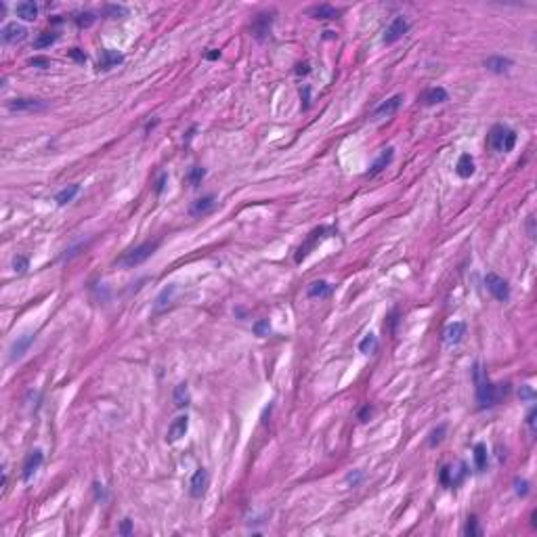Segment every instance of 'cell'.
Returning a JSON list of instances; mask_svg holds the SVG:
<instances>
[{
	"mask_svg": "<svg viewBox=\"0 0 537 537\" xmlns=\"http://www.w3.org/2000/svg\"><path fill=\"white\" fill-rule=\"evenodd\" d=\"M403 103V95H395L390 99H386L384 103H380L376 109H374V118H388V116H395L399 107Z\"/></svg>",
	"mask_w": 537,
	"mask_h": 537,
	"instance_id": "4fadbf2b",
	"label": "cell"
},
{
	"mask_svg": "<svg viewBox=\"0 0 537 537\" xmlns=\"http://www.w3.org/2000/svg\"><path fill=\"white\" fill-rule=\"evenodd\" d=\"M393 158H395V149L393 147H388V149H384L382 153H380V158L371 164V168H369V172H367V176H376L378 172H382L390 162H393Z\"/></svg>",
	"mask_w": 537,
	"mask_h": 537,
	"instance_id": "603a6c76",
	"label": "cell"
},
{
	"mask_svg": "<svg viewBox=\"0 0 537 537\" xmlns=\"http://www.w3.org/2000/svg\"><path fill=\"white\" fill-rule=\"evenodd\" d=\"M103 15L109 17V19H118V17H126L128 9L122 7V5H105L103 7Z\"/></svg>",
	"mask_w": 537,
	"mask_h": 537,
	"instance_id": "d6a6232c",
	"label": "cell"
},
{
	"mask_svg": "<svg viewBox=\"0 0 537 537\" xmlns=\"http://www.w3.org/2000/svg\"><path fill=\"white\" fill-rule=\"evenodd\" d=\"M118 533L124 535V537L130 535V533H132V521H130V519H124L122 525H120V529H118Z\"/></svg>",
	"mask_w": 537,
	"mask_h": 537,
	"instance_id": "b9f144b4",
	"label": "cell"
},
{
	"mask_svg": "<svg viewBox=\"0 0 537 537\" xmlns=\"http://www.w3.org/2000/svg\"><path fill=\"white\" fill-rule=\"evenodd\" d=\"M519 395H521V399H525V401H533V399H535V393H533V388H531L529 384H523Z\"/></svg>",
	"mask_w": 537,
	"mask_h": 537,
	"instance_id": "60d3db41",
	"label": "cell"
},
{
	"mask_svg": "<svg viewBox=\"0 0 537 537\" xmlns=\"http://www.w3.org/2000/svg\"><path fill=\"white\" fill-rule=\"evenodd\" d=\"M300 99L304 101V107H308V101H311V88H308L306 84L300 88Z\"/></svg>",
	"mask_w": 537,
	"mask_h": 537,
	"instance_id": "7dc6e473",
	"label": "cell"
},
{
	"mask_svg": "<svg viewBox=\"0 0 537 537\" xmlns=\"http://www.w3.org/2000/svg\"><path fill=\"white\" fill-rule=\"evenodd\" d=\"M204 176H206V170L201 168V166H193L189 172H187V181L191 187H199L201 181H204Z\"/></svg>",
	"mask_w": 537,
	"mask_h": 537,
	"instance_id": "f1b7e54d",
	"label": "cell"
},
{
	"mask_svg": "<svg viewBox=\"0 0 537 537\" xmlns=\"http://www.w3.org/2000/svg\"><path fill=\"white\" fill-rule=\"evenodd\" d=\"M371 414H374V407L371 405H365V407H361V411H359V418L361 422H369V418H371Z\"/></svg>",
	"mask_w": 537,
	"mask_h": 537,
	"instance_id": "7bdbcfd3",
	"label": "cell"
},
{
	"mask_svg": "<svg viewBox=\"0 0 537 537\" xmlns=\"http://www.w3.org/2000/svg\"><path fill=\"white\" fill-rule=\"evenodd\" d=\"M485 285H487V290H489L491 296H493L495 300L506 302L510 298V285H508V281L504 277H500L495 273H487L485 275Z\"/></svg>",
	"mask_w": 537,
	"mask_h": 537,
	"instance_id": "277c9868",
	"label": "cell"
},
{
	"mask_svg": "<svg viewBox=\"0 0 537 537\" xmlns=\"http://www.w3.org/2000/svg\"><path fill=\"white\" fill-rule=\"evenodd\" d=\"M359 350H361L363 355H371V353L378 350V338H376L374 334H367L365 338L359 342Z\"/></svg>",
	"mask_w": 537,
	"mask_h": 537,
	"instance_id": "4dcf8cb0",
	"label": "cell"
},
{
	"mask_svg": "<svg viewBox=\"0 0 537 537\" xmlns=\"http://www.w3.org/2000/svg\"><path fill=\"white\" fill-rule=\"evenodd\" d=\"M487 141H489L491 149H495L500 153H508V151L514 149V145H517V132L508 126H504V124H495L489 130Z\"/></svg>",
	"mask_w": 537,
	"mask_h": 537,
	"instance_id": "7a4b0ae2",
	"label": "cell"
},
{
	"mask_svg": "<svg viewBox=\"0 0 537 537\" xmlns=\"http://www.w3.org/2000/svg\"><path fill=\"white\" fill-rule=\"evenodd\" d=\"M30 63L36 65V67H49L51 65V61L47 57H34V59H30Z\"/></svg>",
	"mask_w": 537,
	"mask_h": 537,
	"instance_id": "f6af8a7d",
	"label": "cell"
},
{
	"mask_svg": "<svg viewBox=\"0 0 537 537\" xmlns=\"http://www.w3.org/2000/svg\"><path fill=\"white\" fill-rule=\"evenodd\" d=\"M93 487H95V495H97V500H105V491H103V485L95 483Z\"/></svg>",
	"mask_w": 537,
	"mask_h": 537,
	"instance_id": "681fc988",
	"label": "cell"
},
{
	"mask_svg": "<svg viewBox=\"0 0 537 537\" xmlns=\"http://www.w3.org/2000/svg\"><path fill=\"white\" fill-rule=\"evenodd\" d=\"M271 26H273V15L271 13H258L254 19H252V36L256 40H264L268 36V32H271Z\"/></svg>",
	"mask_w": 537,
	"mask_h": 537,
	"instance_id": "52a82bcc",
	"label": "cell"
},
{
	"mask_svg": "<svg viewBox=\"0 0 537 537\" xmlns=\"http://www.w3.org/2000/svg\"><path fill=\"white\" fill-rule=\"evenodd\" d=\"M166 181H168V174H166V172H162L158 178H155V183H153V193H155V195H160V193L164 191Z\"/></svg>",
	"mask_w": 537,
	"mask_h": 537,
	"instance_id": "f35d334b",
	"label": "cell"
},
{
	"mask_svg": "<svg viewBox=\"0 0 537 537\" xmlns=\"http://www.w3.org/2000/svg\"><path fill=\"white\" fill-rule=\"evenodd\" d=\"M32 342H34V334H32V332H28V334H24V336H19V338L11 344V348H9V361H11V363L19 361L21 357H24V355L28 353V348L32 346Z\"/></svg>",
	"mask_w": 537,
	"mask_h": 537,
	"instance_id": "9c48e42d",
	"label": "cell"
},
{
	"mask_svg": "<svg viewBox=\"0 0 537 537\" xmlns=\"http://www.w3.org/2000/svg\"><path fill=\"white\" fill-rule=\"evenodd\" d=\"M122 61H124V55H122L120 51L103 49L101 55H99V63H97V67H99V70H103V72H107V70H111V67H118Z\"/></svg>",
	"mask_w": 537,
	"mask_h": 537,
	"instance_id": "7c38bea8",
	"label": "cell"
},
{
	"mask_svg": "<svg viewBox=\"0 0 537 537\" xmlns=\"http://www.w3.org/2000/svg\"><path fill=\"white\" fill-rule=\"evenodd\" d=\"M11 111H42L47 109V103L42 99H15L9 103Z\"/></svg>",
	"mask_w": 537,
	"mask_h": 537,
	"instance_id": "2e32d148",
	"label": "cell"
},
{
	"mask_svg": "<svg viewBox=\"0 0 537 537\" xmlns=\"http://www.w3.org/2000/svg\"><path fill=\"white\" fill-rule=\"evenodd\" d=\"M67 55H70L74 61H78V63H84V61H86V55H84L80 49H72V51H67Z\"/></svg>",
	"mask_w": 537,
	"mask_h": 537,
	"instance_id": "ee69618b",
	"label": "cell"
},
{
	"mask_svg": "<svg viewBox=\"0 0 537 537\" xmlns=\"http://www.w3.org/2000/svg\"><path fill=\"white\" fill-rule=\"evenodd\" d=\"M195 130H197V126H191V128H189L187 137H185V143H189V141H191V137H193V132H195Z\"/></svg>",
	"mask_w": 537,
	"mask_h": 537,
	"instance_id": "f5cc1de1",
	"label": "cell"
},
{
	"mask_svg": "<svg viewBox=\"0 0 537 537\" xmlns=\"http://www.w3.org/2000/svg\"><path fill=\"white\" fill-rule=\"evenodd\" d=\"M514 491H517V495L527 498V495H529V491H531L529 481H525V479H514Z\"/></svg>",
	"mask_w": 537,
	"mask_h": 537,
	"instance_id": "e575fe53",
	"label": "cell"
},
{
	"mask_svg": "<svg viewBox=\"0 0 537 537\" xmlns=\"http://www.w3.org/2000/svg\"><path fill=\"white\" fill-rule=\"evenodd\" d=\"M445 101H449V95H447V91L443 86H435V88H428L426 93L422 95V103L424 105H439V103H445Z\"/></svg>",
	"mask_w": 537,
	"mask_h": 537,
	"instance_id": "ffe728a7",
	"label": "cell"
},
{
	"mask_svg": "<svg viewBox=\"0 0 537 537\" xmlns=\"http://www.w3.org/2000/svg\"><path fill=\"white\" fill-rule=\"evenodd\" d=\"M208 483H210V474H208V470L206 468H197L191 481H189V493L191 498L199 500L201 495L206 493V489H208Z\"/></svg>",
	"mask_w": 537,
	"mask_h": 537,
	"instance_id": "8992f818",
	"label": "cell"
},
{
	"mask_svg": "<svg viewBox=\"0 0 537 537\" xmlns=\"http://www.w3.org/2000/svg\"><path fill=\"white\" fill-rule=\"evenodd\" d=\"M483 65L487 67L489 72H493V74H504V72L510 70V67H512L514 63H512V59H508V57H500V55H495V57H487Z\"/></svg>",
	"mask_w": 537,
	"mask_h": 537,
	"instance_id": "d6986e66",
	"label": "cell"
},
{
	"mask_svg": "<svg viewBox=\"0 0 537 537\" xmlns=\"http://www.w3.org/2000/svg\"><path fill=\"white\" fill-rule=\"evenodd\" d=\"M160 248V239H155V241H145V243H141V245H137V248H132V250H128V252H124V256L118 260L122 266H137V264H141V262H145L155 250Z\"/></svg>",
	"mask_w": 537,
	"mask_h": 537,
	"instance_id": "3957f363",
	"label": "cell"
},
{
	"mask_svg": "<svg viewBox=\"0 0 537 537\" xmlns=\"http://www.w3.org/2000/svg\"><path fill=\"white\" fill-rule=\"evenodd\" d=\"M487 464H489V460H487V447H485L483 443H477V445H474V466H477L479 472H483V470L487 468Z\"/></svg>",
	"mask_w": 537,
	"mask_h": 537,
	"instance_id": "83f0119b",
	"label": "cell"
},
{
	"mask_svg": "<svg viewBox=\"0 0 537 537\" xmlns=\"http://www.w3.org/2000/svg\"><path fill=\"white\" fill-rule=\"evenodd\" d=\"M535 418H537V409L533 407V409L529 411V416H527V424H529V428H531L533 435H535Z\"/></svg>",
	"mask_w": 537,
	"mask_h": 537,
	"instance_id": "bcb514c9",
	"label": "cell"
},
{
	"mask_svg": "<svg viewBox=\"0 0 537 537\" xmlns=\"http://www.w3.org/2000/svg\"><path fill=\"white\" fill-rule=\"evenodd\" d=\"M529 237H535V231H533V216H529Z\"/></svg>",
	"mask_w": 537,
	"mask_h": 537,
	"instance_id": "db71d44e",
	"label": "cell"
},
{
	"mask_svg": "<svg viewBox=\"0 0 537 537\" xmlns=\"http://www.w3.org/2000/svg\"><path fill=\"white\" fill-rule=\"evenodd\" d=\"M80 193V185H70V187H65L61 189L57 195H55V201H57V206H67L70 201Z\"/></svg>",
	"mask_w": 537,
	"mask_h": 537,
	"instance_id": "484cf974",
	"label": "cell"
},
{
	"mask_svg": "<svg viewBox=\"0 0 537 537\" xmlns=\"http://www.w3.org/2000/svg\"><path fill=\"white\" fill-rule=\"evenodd\" d=\"M464 334H466V325L462 321H451L443 329V342L445 344H458L464 338Z\"/></svg>",
	"mask_w": 537,
	"mask_h": 537,
	"instance_id": "5bb4252c",
	"label": "cell"
},
{
	"mask_svg": "<svg viewBox=\"0 0 537 537\" xmlns=\"http://www.w3.org/2000/svg\"><path fill=\"white\" fill-rule=\"evenodd\" d=\"M42 460H44L42 449H32V451H30V456H28L26 462H24V472H21L24 481H30V479H32V474L42 466Z\"/></svg>",
	"mask_w": 537,
	"mask_h": 537,
	"instance_id": "9a60e30c",
	"label": "cell"
},
{
	"mask_svg": "<svg viewBox=\"0 0 537 537\" xmlns=\"http://www.w3.org/2000/svg\"><path fill=\"white\" fill-rule=\"evenodd\" d=\"M474 384H477V401L481 407H491L502 401L510 393V384H493L481 369V363L474 365Z\"/></svg>",
	"mask_w": 537,
	"mask_h": 537,
	"instance_id": "6da1fadb",
	"label": "cell"
},
{
	"mask_svg": "<svg viewBox=\"0 0 537 537\" xmlns=\"http://www.w3.org/2000/svg\"><path fill=\"white\" fill-rule=\"evenodd\" d=\"M252 329H254V334L256 336H266L268 332H271V323H268V319H260V321H256L254 325H252Z\"/></svg>",
	"mask_w": 537,
	"mask_h": 537,
	"instance_id": "74e56055",
	"label": "cell"
},
{
	"mask_svg": "<svg viewBox=\"0 0 537 537\" xmlns=\"http://www.w3.org/2000/svg\"><path fill=\"white\" fill-rule=\"evenodd\" d=\"M464 535H466V537H481V535H483V529H481V525H479L477 517H468L466 527H464Z\"/></svg>",
	"mask_w": 537,
	"mask_h": 537,
	"instance_id": "f546056e",
	"label": "cell"
},
{
	"mask_svg": "<svg viewBox=\"0 0 537 537\" xmlns=\"http://www.w3.org/2000/svg\"><path fill=\"white\" fill-rule=\"evenodd\" d=\"M332 292H334V287H332L327 281H323V279L313 281V283L306 287V296H308V298H319V300L332 296Z\"/></svg>",
	"mask_w": 537,
	"mask_h": 537,
	"instance_id": "44dd1931",
	"label": "cell"
},
{
	"mask_svg": "<svg viewBox=\"0 0 537 537\" xmlns=\"http://www.w3.org/2000/svg\"><path fill=\"white\" fill-rule=\"evenodd\" d=\"M327 231H329V229H325V227H319V229H315V231H313V233L308 235V239H306V241L300 245V248H298V252H296L294 260H296V262H300L302 258H306V256H308V252H311V250L315 248V245H317V243H319V241L325 237V233H327Z\"/></svg>",
	"mask_w": 537,
	"mask_h": 537,
	"instance_id": "30bf717a",
	"label": "cell"
},
{
	"mask_svg": "<svg viewBox=\"0 0 537 537\" xmlns=\"http://www.w3.org/2000/svg\"><path fill=\"white\" fill-rule=\"evenodd\" d=\"M214 206H216V197H214V195H204V197L195 199L193 204H191L189 214H191V216H204V214H208Z\"/></svg>",
	"mask_w": 537,
	"mask_h": 537,
	"instance_id": "e0dca14e",
	"label": "cell"
},
{
	"mask_svg": "<svg viewBox=\"0 0 537 537\" xmlns=\"http://www.w3.org/2000/svg\"><path fill=\"white\" fill-rule=\"evenodd\" d=\"M474 170H477L474 158H472L470 153H462L460 160H458V164H456V174H458L460 178H470V176L474 174Z\"/></svg>",
	"mask_w": 537,
	"mask_h": 537,
	"instance_id": "ac0fdd59",
	"label": "cell"
},
{
	"mask_svg": "<svg viewBox=\"0 0 537 537\" xmlns=\"http://www.w3.org/2000/svg\"><path fill=\"white\" fill-rule=\"evenodd\" d=\"M0 38H3L5 44L24 42L28 38V30H26V26L17 24V21H11V24H7L3 30H0Z\"/></svg>",
	"mask_w": 537,
	"mask_h": 537,
	"instance_id": "ba28073f",
	"label": "cell"
},
{
	"mask_svg": "<svg viewBox=\"0 0 537 537\" xmlns=\"http://www.w3.org/2000/svg\"><path fill=\"white\" fill-rule=\"evenodd\" d=\"M313 19H338L340 17V11L338 9H334V7H329V5H317V7H311L308 11H306Z\"/></svg>",
	"mask_w": 537,
	"mask_h": 537,
	"instance_id": "7402d4cb",
	"label": "cell"
},
{
	"mask_svg": "<svg viewBox=\"0 0 537 537\" xmlns=\"http://www.w3.org/2000/svg\"><path fill=\"white\" fill-rule=\"evenodd\" d=\"M531 527H533V529H537V510H533V512H531Z\"/></svg>",
	"mask_w": 537,
	"mask_h": 537,
	"instance_id": "f907efd6",
	"label": "cell"
},
{
	"mask_svg": "<svg viewBox=\"0 0 537 537\" xmlns=\"http://www.w3.org/2000/svg\"><path fill=\"white\" fill-rule=\"evenodd\" d=\"M15 13H17V17H21L24 21H34L38 17V5L32 3V0H24V3H19L15 7Z\"/></svg>",
	"mask_w": 537,
	"mask_h": 537,
	"instance_id": "cb8c5ba5",
	"label": "cell"
},
{
	"mask_svg": "<svg viewBox=\"0 0 537 537\" xmlns=\"http://www.w3.org/2000/svg\"><path fill=\"white\" fill-rule=\"evenodd\" d=\"M74 21H76L78 28H88V26L95 24V15L93 13H80V15L74 17Z\"/></svg>",
	"mask_w": 537,
	"mask_h": 537,
	"instance_id": "d590c367",
	"label": "cell"
},
{
	"mask_svg": "<svg viewBox=\"0 0 537 537\" xmlns=\"http://www.w3.org/2000/svg\"><path fill=\"white\" fill-rule=\"evenodd\" d=\"M189 401H191V397H189L187 384H178V386L174 388V405L181 409V407H187V405H189Z\"/></svg>",
	"mask_w": 537,
	"mask_h": 537,
	"instance_id": "4316f807",
	"label": "cell"
},
{
	"mask_svg": "<svg viewBox=\"0 0 537 537\" xmlns=\"http://www.w3.org/2000/svg\"><path fill=\"white\" fill-rule=\"evenodd\" d=\"M445 430H447V428H445V424H441V426H439V428H435V430L430 432V439H428V445H430V447H437V445H439V443L443 441V437H445Z\"/></svg>",
	"mask_w": 537,
	"mask_h": 537,
	"instance_id": "8d00e7d4",
	"label": "cell"
},
{
	"mask_svg": "<svg viewBox=\"0 0 537 537\" xmlns=\"http://www.w3.org/2000/svg\"><path fill=\"white\" fill-rule=\"evenodd\" d=\"M28 266H30V260H28L26 256L17 254V256L13 258V271H15L17 275H24V273L28 271Z\"/></svg>",
	"mask_w": 537,
	"mask_h": 537,
	"instance_id": "836d02e7",
	"label": "cell"
},
{
	"mask_svg": "<svg viewBox=\"0 0 537 537\" xmlns=\"http://www.w3.org/2000/svg\"><path fill=\"white\" fill-rule=\"evenodd\" d=\"M189 430V418L187 416H178L172 420V424L168 426V432H166V441L168 443H176L178 439H183Z\"/></svg>",
	"mask_w": 537,
	"mask_h": 537,
	"instance_id": "8fae6325",
	"label": "cell"
},
{
	"mask_svg": "<svg viewBox=\"0 0 537 537\" xmlns=\"http://www.w3.org/2000/svg\"><path fill=\"white\" fill-rule=\"evenodd\" d=\"M308 72H311V65H308V63H298V65H296V74H298V76H306Z\"/></svg>",
	"mask_w": 537,
	"mask_h": 537,
	"instance_id": "c3c4849f",
	"label": "cell"
},
{
	"mask_svg": "<svg viewBox=\"0 0 537 537\" xmlns=\"http://www.w3.org/2000/svg\"><path fill=\"white\" fill-rule=\"evenodd\" d=\"M220 57V51H210V53H206V59H218Z\"/></svg>",
	"mask_w": 537,
	"mask_h": 537,
	"instance_id": "816d5d0a",
	"label": "cell"
},
{
	"mask_svg": "<svg viewBox=\"0 0 537 537\" xmlns=\"http://www.w3.org/2000/svg\"><path fill=\"white\" fill-rule=\"evenodd\" d=\"M174 294H176V285L174 283H170V285H166L162 292H160V296L155 298V306H153V311L158 313V311H162L164 306H168L172 300H174Z\"/></svg>",
	"mask_w": 537,
	"mask_h": 537,
	"instance_id": "d4e9b609",
	"label": "cell"
},
{
	"mask_svg": "<svg viewBox=\"0 0 537 537\" xmlns=\"http://www.w3.org/2000/svg\"><path fill=\"white\" fill-rule=\"evenodd\" d=\"M57 42V34H53V32H42L36 40H34V49H47V47H51V44H55Z\"/></svg>",
	"mask_w": 537,
	"mask_h": 537,
	"instance_id": "1f68e13d",
	"label": "cell"
},
{
	"mask_svg": "<svg viewBox=\"0 0 537 537\" xmlns=\"http://www.w3.org/2000/svg\"><path fill=\"white\" fill-rule=\"evenodd\" d=\"M407 32H409V21L403 17V15H399V17H395V19L390 21V26L386 28V32H384V36H382V42H384V44H395L397 40H401Z\"/></svg>",
	"mask_w": 537,
	"mask_h": 537,
	"instance_id": "5b68a950",
	"label": "cell"
},
{
	"mask_svg": "<svg viewBox=\"0 0 537 537\" xmlns=\"http://www.w3.org/2000/svg\"><path fill=\"white\" fill-rule=\"evenodd\" d=\"M361 479H363V474L359 472V470H355V472H348V474H346V483H348L350 487H357V485L361 483Z\"/></svg>",
	"mask_w": 537,
	"mask_h": 537,
	"instance_id": "ab89813d",
	"label": "cell"
}]
</instances>
